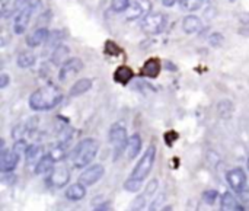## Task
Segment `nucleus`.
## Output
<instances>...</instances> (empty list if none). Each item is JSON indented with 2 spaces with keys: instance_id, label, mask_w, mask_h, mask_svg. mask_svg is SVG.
Instances as JSON below:
<instances>
[{
  "instance_id": "nucleus-36",
  "label": "nucleus",
  "mask_w": 249,
  "mask_h": 211,
  "mask_svg": "<svg viewBox=\"0 0 249 211\" xmlns=\"http://www.w3.org/2000/svg\"><path fill=\"white\" fill-rule=\"evenodd\" d=\"M238 194H239V200H241L242 206H244L245 209H249V190H242V191L238 193Z\"/></svg>"
},
{
  "instance_id": "nucleus-9",
  "label": "nucleus",
  "mask_w": 249,
  "mask_h": 211,
  "mask_svg": "<svg viewBox=\"0 0 249 211\" xmlns=\"http://www.w3.org/2000/svg\"><path fill=\"white\" fill-rule=\"evenodd\" d=\"M34 12V1L31 4H28L26 7L20 9L18 16L15 18V22H13V31L15 34L20 35L26 31L28 25H29V19H31V15Z\"/></svg>"
},
{
  "instance_id": "nucleus-38",
  "label": "nucleus",
  "mask_w": 249,
  "mask_h": 211,
  "mask_svg": "<svg viewBox=\"0 0 249 211\" xmlns=\"http://www.w3.org/2000/svg\"><path fill=\"white\" fill-rule=\"evenodd\" d=\"M9 85V76L6 73L0 74V89H4Z\"/></svg>"
},
{
  "instance_id": "nucleus-42",
  "label": "nucleus",
  "mask_w": 249,
  "mask_h": 211,
  "mask_svg": "<svg viewBox=\"0 0 249 211\" xmlns=\"http://www.w3.org/2000/svg\"><path fill=\"white\" fill-rule=\"evenodd\" d=\"M3 1H9V0H3Z\"/></svg>"
},
{
  "instance_id": "nucleus-29",
  "label": "nucleus",
  "mask_w": 249,
  "mask_h": 211,
  "mask_svg": "<svg viewBox=\"0 0 249 211\" xmlns=\"http://www.w3.org/2000/svg\"><path fill=\"white\" fill-rule=\"evenodd\" d=\"M209 42H210V45H212V47L219 48V47H222V45H223V42H225V36H223L222 34H219V32H213V34L210 35V38H209Z\"/></svg>"
},
{
  "instance_id": "nucleus-27",
  "label": "nucleus",
  "mask_w": 249,
  "mask_h": 211,
  "mask_svg": "<svg viewBox=\"0 0 249 211\" xmlns=\"http://www.w3.org/2000/svg\"><path fill=\"white\" fill-rule=\"evenodd\" d=\"M203 4V0H185L181 3L182 9L184 10H190V12H194V10H198Z\"/></svg>"
},
{
  "instance_id": "nucleus-18",
  "label": "nucleus",
  "mask_w": 249,
  "mask_h": 211,
  "mask_svg": "<svg viewBox=\"0 0 249 211\" xmlns=\"http://www.w3.org/2000/svg\"><path fill=\"white\" fill-rule=\"evenodd\" d=\"M203 28V23H201V19L198 16H194V15H188L184 18L182 20V29L184 32L187 34H196V32H200Z\"/></svg>"
},
{
  "instance_id": "nucleus-28",
  "label": "nucleus",
  "mask_w": 249,
  "mask_h": 211,
  "mask_svg": "<svg viewBox=\"0 0 249 211\" xmlns=\"http://www.w3.org/2000/svg\"><path fill=\"white\" fill-rule=\"evenodd\" d=\"M130 6V0H111V9L114 12H125Z\"/></svg>"
},
{
  "instance_id": "nucleus-16",
  "label": "nucleus",
  "mask_w": 249,
  "mask_h": 211,
  "mask_svg": "<svg viewBox=\"0 0 249 211\" xmlns=\"http://www.w3.org/2000/svg\"><path fill=\"white\" fill-rule=\"evenodd\" d=\"M142 150V137L139 134H133L128 141H127V147H125V155L128 158V160H133L137 158V155Z\"/></svg>"
},
{
  "instance_id": "nucleus-20",
  "label": "nucleus",
  "mask_w": 249,
  "mask_h": 211,
  "mask_svg": "<svg viewBox=\"0 0 249 211\" xmlns=\"http://www.w3.org/2000/svg\"><path fill=\"white\" fill-rule=\"evenodd\" d=\"M133 77H134V71L128 66H120L114 71V80L120 85H128V82H131Z\"/></svg>"
},
{
  "instance_id": "nucleus-6",
  "label": "nucleus",
  "mask_w": 249,
  "mask_h": 211,
  "mask_svg": "<svg viewBox=\"0 0 249 211\" xmlns=\"http://www.w3.org/2000/svg\"><path fill=\"white\" fill-rule=\"evenodd\" d=\"M104 174H105V169L102 165H93L79 175V182L83 184L85 187H92L104 176Z\"/></svg>"
},
{
  "instance_id": "nucleus-33",
  "label": "nucleus",
  "mask_w": 249,
  "mask_h": 211,
  "mask_svg": "<svg viewBox=\"0 0 249 211\" xmlns=\"http://www.w3.org/2000/svg\"><path fill=\"white\" fill-rule=\"evenodd\" d=\"M217 195H219V193H217L216 190H210V191H206V193L203 194V200H204L207 204H213V203L216 201Z\"/></svg>"
},
{
  "instance_id": "nucleus-40",
  "label": "nucleus",
  "mask_w": 249,
  "mask_h": 211,
  "mask_svg": "<svg viewBox=\"0 0 249 211\" xmlns=\"http://www.w3.org/2000/svg\"><path fill=\"white\" fill-rule=\"evenodd\" d=\"M95 210H108V204H102L99 207H95Z\"/></svg>"
},
{
  "instance_id": "nucleus-30",
  "label": "nucleus",
  "mask_w": 249,
  "mask_h": 211,
  "mask_svg": "<svg viewBox=\"0 0 249 211\" xmlns=\"http://www.w3.org/2000/svg\"><path fill=\"white\" fill-rule=\"evenodd\" d=\"M105 54H108V55H112V57H117L118 54H120V48L117 47V44L115 42H112V41H107L105 42Z\"/></svg>"
},
{
  "instance_id": "nucleus-25",
  "label": "nucleus",
  "mask_w": 249,
  "mask_h": 211,
  "mask_svg": "<svg viewBox=\"0 0 249 211\" xmlns=\"http://www.w3.org/2000/svg\"><path fill=\"white\" fill-rule=\"evenodd\" d=\"M142 187H143V181L137 179V178H133V176H130L124 182V190L128 191V193H137V191H140Z\"/></svg>"
},
{
  "instance_id": "nucleus-1",
  "label": "nucleus",
  "mask_w": 249,
  "mask_h": 211,
  "mask_svg": "<svg viewBox=\"0 0 249 211\" xmlns=\"http://www.w3.org/2000/svg\"><path fill=\"white\" fill-rule=\"evenodd\" d=\"M61 102V93L58 89L50 86L35 90L29 96V108L32 111H48Z\"/></svg>"
},
{
  "instance_id": "nucleus-3",
  "label": "nucleus",
  "mask_w": 249,
  "mask_h": 211,
  "mask_svg": "<svg viewBox=\"0 0 249 211\" xmlns=\"http://www.w3.org/2000/svg\"><path fill=\"white\" fill-rule=\"evenodd\" d=\"M109 141L114 146V160L117 162L123 152H125L127 147V130L121 123L112 124L109 130Z\"/></svg>"
},
{
  "instance_id": "nucleus-35",
  "label": "nucleus",
  "mask_w": 249,
  "mask_h": 211,
  "mask_svg": "<svg viewBox=\"0 0 249 211\" xmlns=\"http://www.w3.org/2000/svg\"><path fill=\"white\" fill-rule=\"evenodd\" d=\"M156 190H158V181H156V179H153L152 182H149V184H147L146 191H144V195H146V197H152V195L156 193Z\"/></svg>"
},
{
  "instance_id": "nucleus-34",
  "label": "nucleus",
  "mask_w": 249,
  "mask_h": 211,
  "mask_svg": "<svg viewBox=\"0 0 249 211\" xmlns=\"http://www.w3.org/2000/svg\"><path fill=\"white\" fill-rule=\"evenodd\" d=\"M26 149H28V146H26V143H25L23 139H18L15 141V144H13V150L16 153H19V155H22L23 152H26Z\"/></svg>"
},
{
  "instance_id": "nucleus-26",
  "label": "nucleus",
  "mask_w": 249,
  "mask_h": 211,
  "mask_svg": "<svg viewBox=\"0 0 249 211\" xmlns=\"http://www.w3.org/2000/svg\"><path fill=\"white\" fill-rule=\"evenodd\" d=\"M217 109H219V114H220V115H223V117H229V114L233 111V105H232V102H231V101H220V104H219Z\"/></svg>"
},
{
  "instance_id": "nucleus-41",
  "label": "nucleus",
  "mask_w": 249,
  "mask_h": 211,
  "mask_svg": "<svg viewBox=\"0 0 249 211\" xmlns=\"http://www.w3.org/2000/svg\"><path fill=\"white\" fill-rule=\"evenodd\" d=\"M177 1H179V3H182V1H185V0H177Z\"/></svg>"
},
{
  "instance_id": "nucleus-31",
  "label": "nucleus",
  "mask_w": 249,
  "mask_h": 211,
  "mask_svg": "<svg viewBox=\"0 0 249 211\" xmlns=\"http://www.w3.org/2000/svg\"><path fill=\"white\" fill-rule=\"evenodd\" d=\"M61 38H63V34L60 31H53V32H50V35L47 38V44L48 45H58Z\"/></svg>"
},
{
  "instance_id": "nucleus-23",
  "label": "nucleus",
  "mask_w": 249,
  "mask_h": 211,
  "mask_svg": "<svg viewBox=\"0 0 249 211\" xmlns=\"http://www.w3.org/2000/svg\"><path fill=\"white\" fill-rule=\"evenodd\" d=\"M35 61H36L35 55H34L32 53H29V51L20 53V54L18 55V60H16V63H18V66H19L20 69H28V67L34 66Z\"/></svg>"
},
{
  "instance_id": "nucleus-2",
  "label": "nucleus",
  "mask_w": 249,
  "mask_h": 211,
  "mask_svg": "<svg viewBox=\"0 0 249 211\" xmlns=\"http://www.w3.org/2000/svg\"><path fill=\"white\" fill-rule=\"evenodd\" d=\"M98 149H99V144L96 140L93 139H85L82 140L74 152H73V165L74 168L77 169H82V168H86L98 155Z\"/></svg>"
},
{
  "instance_id": "nucleus-17",
  "label": "nucleus",
  "mask_w": 249,
  "mask_h": 211,
  "mask_svg": "<svg viewBox=\"0 0 249 211\" xmlns=\"http://www.w3.org/2000/svg\"><path fill=\"white\" fill-rule=\"evenodd\" d=\"M220 209L223 211H244L245 207L241 206L238 203V200L231 194V193H225L222 195V200H220Z\"/></svg>"
},
{
  "instance_id": "nucleus-10",
  "label": "nucleus",
  "mask_w": 249,
  "mask_h": 211,
  "mask_svg": "<svg viewBox=\"0 0 249 211\" xmlns=\"http://www.w3.org/2000/svg\"><path fill=\"white\" fill-rule=\"evenodd\" d=\"M70 181V171L66 168V166H58V168H54L51 172H50V176H48V184L54 188H63L69 184Z\"/></svg>"
},
{
  "instance_id": "nucleus-21",
  "label": "nucleus",
  "mask_w": 249,
  "mask_h": 211,
  "mask_svg": "<svg viewBox=\"0 0 249 211\" xmlns=\"http://www.w3.org/2000/svg\"><path fill=\"white\" fill-rule=\"evenodd\" d=\"M85 195H86V188H85V185L83 184H73V185H70L69 188H67V191H66V197H67V200H70V201H80V200H83L85 198Z\"/></svg>"
},
{
  "instance_id": "nucleus-15",
  "label": "nucleus",
  "mask_w": 249,
  "mask_h": 211,
  "mask_svg": "<svg viewBox=\"0 0 249 211\" xmlns=\"http://www.w3.org/2000/svg\"><path fill=\"white\" fill-rule=\"evenodd\" d=\"M69 55H70L69 47H66L64 44H58L51 54V63L57 67H61L69 60Z\"/></svg>"
},
{
  "instance_id": "nucleus-4",
  "label": "nucleus",
  "mask_w": 249,
  "mask_h": 211,
  "mask_svg": "<svg viewBox=\"0 0 249 211\" xmlns=\"http://www.w3.org/2000/svg\"><path fill=\"white\" fill-rule=\"evenodd\" d=\"M155 158H156V147L155 146H149L147 150L143 153L142 159L139 160V163L136 165V168L133 169L131 176L144 181L149 174L152 172V168L155 165Z\"/></svg>"
},
{
  "instance_id": "nucleus-39",
  "label": "nucleus",
  "mask_w": 249,
  "mask_h": 211,
  "mask_svg": "<svg viewBox=\"0 0 249 211\" xmlns=\"http://www.w3.org/2000/svg\"><path fill=\"white\" fill-rule=\"evenodd\" d=\"M175 1H177V0H162V3H163L165 6H174Z\"/></svg>"
},
{
  "instance_id": "nucleus-12",
  "label": "nucleus",
  "mask_w": 249,
  "mask_h": 211,
  "mask_svg": "<svg viewBox=\"0 0 249 211\" xmlns=\"http://www.w3.org/2000/svg\"><path fill=\"white\" fill-rule=\"evenodd\" d=\"M152 7V4L146 0H136L133 3H130V6L125 10V19L127 20H136L139 18L143 16V13L146 10H149Z\"/></svg>"
},
{
  "instance_id": "nucleus-11",
  "label": "nucleus",
  "mask_w": 249,
  "mask_h": 211,
  "mask_svg": "<svg viewBox=\"0 0 249 211\" xmlns=\"http://www.w3.org/2000/svg\"><path fill=\"white\" fill-rule=\"evenodd\" d=\"M19 153H16L13 149L12 150H7V149H1V156H0V168H1V172L4 174H10L15 171V168L18 166V162H19Z\"/></svg>"
},
{
  "instance_id": "nucleus-7",
  "label": "nucleus",
  "mask_w": 249,
  "mask_h": 211,
  "mask_svg": "<svg viewBox=\"0 0 249 211\" xmlns=\"http://www.w3.org/2000/svg\"><path fill=\"white\" fill-rule=\"evenodd\" d=\"M82 69H83V61H82L80 58H77V57H71V58H69V60L60 67L58 79H60L61 82H64V80L70 79L71 76L77 74Z\"/></svg>"
},
{
  "instance_id": "nucleus-14",
  "label": "nucleus",
  "mask_w": 249,
  "mask_h": 211,
  "mask_svg": "<svg viewBox=\"0 0 249 211\" xmlns=\"http://www.w3.org/2000/svg\"><path fill=\"white\" fill-rule=\"evenodd\" d=\"M160 69H162V64H160V61L158 58H149L143 64V67L140 70V76L150 77V79H156L159 76V73H160Z\"/></svg>"
},
{
  "instance_id": "nucleus-43",
  "label": "nucleus",
  "mask_w": 249,
  "mask_h": 211,
  "mask_svg": "<svg viewBox=\"0 0 249 211\" xmlns=\"http://www.w3.org/2000/svg\"><path fill=\"white\" fill-rule=\"evenodd\" d=\"M231 1H233V0H231Z\"/></svg>"
},
{
  "instance_id": "nucleus-13",
  "label": "nucleus",
  "mask_w": 249,
  "mask_h": 211,
  "mask_svg": "<svg viewBox=\"0 0 249 211\" xmlns=\"http://www.w3.org/2000/svg\"><path fill=\"white\" fill-rule=\"evenodd\" d=\"M48 35H50V31L47 28H36V29H34L32 32L28 34V36H26V45L31 47V48L39 47L42 42L47 41Z\"/></svg>"
},
{
  "instance_id": "nucleus-5",
  "label": "nucleus",
  "mask_w": 249,
  "mask_h": 211,
  "mask_svg": "<svg viewBox=\"0 0 249 211\" xmlns=\"http://www.w3.org/2000/svg\"><path fill=\"white\" fill-rule=\"evenodd\" d=\"M166 26V16L160 12H150L142 19V29L149 35L163 32Z\"/></svg>"
},
{
  "instance_id": "nucleus-19",
  "label": "nucleus",
  "mask_w": 249,
  "mask_h": 211,
  "mask_svg": "<svg viewBox=\"0 0 249 211\" xmlns=\"http://www.w3.org/2000/svg\"><path fill=\"white\" fill-rule=\"evenodd\" d=\"M92 85H93V82L89 79V77H83V79H79L71 88H70V92H69V95L71 96V98H76V96H80V95H83V93H86L88 90H90V88H92Z\"/></svg>"
},
{
  "instance_id": "nucleus-8",
  "label": "nucleus",
  "mask_w": 249,
  "mask_h": 211,
  "mask_svg": "<svg viewBox=\"0 0 249 211\" xmlns=\"http://www.w3.org/2000/svg\"><path fill=\"white\" fill-rule=\"evenodd\" d=\"M226 181L233 191L241 193L242 190H245V185H247V174L242 168L231 169L226 174Z\"/></svg>"
},
{
  "instance_id": "nucleus-24",
  "label": "nucleus",
  "mask_w": 249,
  "mask_h": 211,
  "mask_svg": "<svg viewBox=\"0 0 249 211\" xmlns=\"http://www.w3.org/2000/svg\"><path fill=\"white\" fill-rule=\"evenodd\" d=\"M41 146L38 144H32V146H28L26 152H25V159H26V163H35V160L41 159Z\"/></svg>"
},
{
  "instance_id": "nucleus-32",
  "label": "nucleus",
  "mask_w": 249,
  "mask_h": 211,
  "mask_svg": "<svg viewBox=\"0 0 249 211\" xmlns=\"http://www.w3.org/2000/svg\"><path fill=\"white\" fill-rule=\"evenodd\" d=\"M146 195L143 194V195H140V197H137L133 203H131V210H143L144 207H146Z\"/></svg>"
},
{
  "instance_id": "nucleus-37",
  "label": "nucleus",
  "mask_w": 249,
  "mask_h": 211,
  "mask_svg": "<svg viewBox=\"0 0 249 211\" xmlns=\"http://www.w3.org/2000/svg\"><path fill=\"white\" fill-rule=\"evenodd\" d=\"M31 3H32V0H15V7H16V10H20Z\"/></svg>"
},
{
  "instance_id": "nucleus-22",
  "label": "nucleus",
  "mask_w": 249,
  "mask_h": 211,
  "mask_svg": "<svg viewBox=\"0 0 249 211\" xmlns=\"http://www.w3.org/2000/svg\"><path fill=\"white\" fill-rule=\"evenodd\" d=\"M54 162H55V160L51 158V155L47 153L45 156H42V158L38 160V163H36V166H35V174H36V175H42V174L51 172V171H53Z\"/></svg>"
}]
</instances>
